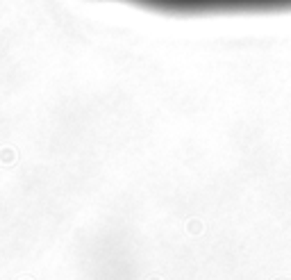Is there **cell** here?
<instances>
[{
  "instance_id": "6da1fadb",
  "label": "cell",
  "mask_w": 291,
  "mask_h": 280,
  "mask_svg": "<svg viewBox=\"0 0 291 280\" xmlns=\"http://www.w3.org/2000/svg\"><path fill=\"white\" fill-rule=\"evenodd\" d=\"M164 16L289 14L291 0H114Z\"/></svg>"
}]
</instances>
